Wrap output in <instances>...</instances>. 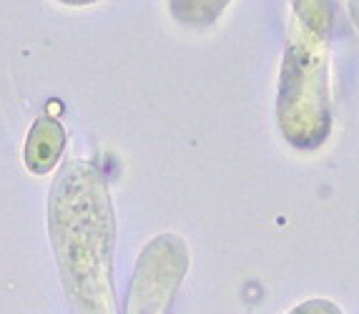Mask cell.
I'll list each match as a JSON object with an SVG mask.
<instances>
[{"mask_svg": "<svg viewBox=\"0 0 359 314\" xmlns=\"http://www.w3.org/2000/svg\"><path fill=\"white\" fill-rule=\"evenodd\" d=\"M289 314H341V312L332 302H327V299H311V302L294 307Z\"/></svg>", "mask_w": 359, "mask_h": 314, "instance_id": "8992f818", "label": "cell"}, {"mask_svg": "<svg viewBox=\"0 0 359 314\" xmlns=\"http://www.w3.org/2000/svg\"><path fill=\"white\" fill-rule=\"evenodd\" d=\"M63 3H93V0H63Z\"/></svg>", "mask_w": 359, "mask_h": 314, "instance_id": "52a82bcc", "label": "cell"}, {"mask_svg": "<svg viewBox=\"0 0 359 314\" xmlns=\"http://www.w3.org/2000/svg\"><path fill=\"white\" fill-rule=\"evenodd\" d=\"M48 231L73 312L116 314V221L106 179L96 166H60L48 199Z\"/></svg>", "mask_w": 359, "mask_h": 314, "instance_id": "6da1fadb", "label": "cell"}, {"mask_svg": "<svg viewBox=\"0 0 359 314\" xmlns=\"http://www.w3.org/2000/svg\"><path fill=\"white\" fill-rule=\"evenodd\" d=\"M229 0H171V11L181 23L206 25L224 11Z\"/></svg>", "mask_w": 359, "mask_h": 314, "instance_id": "5b68a950", "label": "cell"}, {"mask_svg": "<svg viewBox=\"0 0 359 314\" xmlns=\"http://www.w3.org/2000/svg\"><path fill=\"white\" fill-rule=\"evenodd\" d=\"M66 149V128L53 116H41L23 146V161L33 174H48L63 156Z\"/></svg>", "mask_w": 359, "mask_h": 314, "instance_id": "277c9868", "label": "cell"}, {"mask_svg": "<svg viewBox=\"0 0 359 314\" xmlns=\"http://www.w3.org/2000/svg\"><path fill=\"white\" fill-rule=\"evenodd\" d=\"M186 269L189 249L179 236H156L138 257L126 299V314H168Z\"/></svg>", "mask_w": 359, "mask_h": 314, "instance_id": "3957f363", "label": "cell"}, {"mask_svg": "<svg viewBox=\"0 0 359 314\" xmlns=\"http://www.w3.org/2000/svg\"><path fill=\"white\" fill-rule=\"evenodd\" d=\"M332 0H297L279 86V126L289 144L314 149L330 136Z\"/></svg>", "mask_w": 359, "mask_h": 314, "instance_id": "7a4b0ae2", "label": "cell"}]
</instances>
